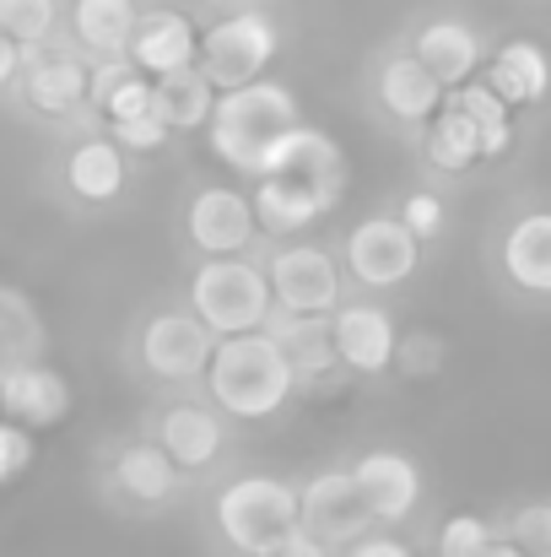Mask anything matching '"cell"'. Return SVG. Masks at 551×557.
<instances>
[{"label":"cell","instance_id":"cell-28","mask_svg":"<svg viewBox=\"0 0 551 557\" xmlns=\"http://www.w3.org/2000/svg\"><path fill=\"white\" fill-rule=\"evenodd\" d=\"M422 158H427L438 174H465V169L481 163V136H476L471 114H465L454 98H443L438 120L422 131Z\"/></svg>","mask_w":551,"mask_h":557},{"label":"cell","instance_id":"cell-38","mask_svg":"<svg viewBox=\"0 0 551 557\" xmlns=\"http://www.w3.org/2000/svg\"><path fill=\"white\" fill-rule=\"evenodd\" d=\"M276 557H330V553H325L320 542H309V536H298V542H292L287 553H276Z\"/></svg>","mask_w":551,"mask_h":557},{"label":"cell","instance_id":"cell-6","mask_svg":"<svg viewBox=\"0 0 551 557\" xmlns=\"http://www.w3.org/2000/svg\"><path fill=\"white\" fill-rule=\"evenodd\" d=\"M184 304L195 309V320L227 342V336H254L271 325L276 304H271V282L265 265L254 255H227V260H195L184 276Z\"/></svg>","mask_w":551,"mask_h":557},{"label":"cell","instance_id":"cell-35","mask_svg":"<svg viewBox=\"0 0 551 557\" xmlns=\"http://www.w3.org/2000/svg\"><path fill=\"white\" fill-rule=\"evenodd\" d=\"M514 547H525L530 557L551 553V498L547 504H530L514 515Z\"/></svg>","mask_w":551,"mask_h":557},{"label":"cell","instance_id":"cell-18","mask_svg":"<svg viewBox=\"0 0 551 557\" xmlns=\"http://www.w3.org/2000/svg\"><path fill=\"white\" fill-rule=\"evenodd\" d=\"M260 180H298V185L320 189L330 200V211L347 200V180H352V163L347 152L336 147V136H325L320 125H292L260 163Z\"/></svg>","mask_w":551,"mask_h":557},{"label":"cell","instance_id":"cell-8","mask_svg":"<svg viewBox=\"0 0 551 557\" xmlns=\"http://www.w3.org/2000/svg\"><path fill=\"white\" fill-rule=\"evenodd\" d=\"M276 54H281V22L271 16V5H243V11L211 16L200 27V60H195V71L216 92H233V87H249V82L271 76Z\"/></svg>","mask_w":551,"mask_h":557},{"label":"cell","instance_id":"cell-25","mask_svg":"<svg viewBox=\"0 0 551 557\" xmlns=\"http://www.w3.org/2000/svg\"><path fill=\"white\" fill-rule=\"evenodd\" d=\"M509 109H536L551 92V60L536 38H509L492 60H487V76H481Z\"/></svg>","mask_w":551,"mask_h":557},{"label":"cell","instance_id":"cell-31","mask_svg":"<svg viewBox=\"0 0 551 557\" xmlns=\"http://www.w3.org/2000/svg\"><path fill=\"white\" fill-rule=\"evenodd\" d=\"M395 216L411 227L416 244H433V238L443 233V222H449V206H443V195H433V189H405L400 206H395Z\"/></svg>","mask_w":551,"mask_h":557},{"label":"cell","instance_id":"cell-16","mask_svg":"<svg viewBox=\"0 0 551 557\" xmlns=\"http://www.w3.org/2000/svg\"><path fill=\"white\" fill-rule=\"evenodd\" d=\"M330 347L336 363L352 379H384L400 358V325L378 298H341V309L330 314Z\"/></svg>","mask_w":551,"mask_h":557},{"label":"cell","instance_id":"cell-17","mask_svg":"<svg viewBox=\"0 0 551 557\" xmlns=\"http://www.w3.org/2000/svg\"><path fill=\"white\" fill-rule=\"evenodd\" d=\"M405 49L438 76L443 92H460L465 82H476L487 71V38L460 11H427V16H416L411 33H405Z\"/></svg>","mask_w":551,"mask_h":557},{"label":"cell","instance_id":"cell-2","mask_svg":"<svg viewBox=\"0 0 551 557\" xmlns=\"http://www.w3.org/2000/svg\"><path fill=\"white\" fill-rule=\"evenodd\" d=\"M298 389L303 384H298V369H292V352L271 331L216 342L205 384H200V395L227 422H276L298 400Z\"/></svg>","mask_w":551,"mask_h":557},{"label":"cell","instance_id":"cell-13","mask_svg":"<svg viewBox=\"0 0 551 557\" xmlns=\"http://www.w3.org/2000/svg\"><path fill=\"white\" fill-rule=\"evenodd\" d=\"M416 271H422V244L411 238V227L395 211H367V216H358L347 227V238H341V276L363 298L400 293Z\"/></svg>","mask_w":551,"mask_h":557},{"label":"cell","instance_id":"cell-4","mask_svg":"<svg viewBox=\"0 0 551 557\" xmlns=\"http://www.w3.org/2000/svg\"><path fill=\"white\" fill-rule=\"evenodd\" d=\"M92 493L120 520H168L174 509L189 504L195 482L147 433H125L92 455Z\"/></svg>","mask_w":551,"mask_h":557},{"label":"cell","instance_id":"cell-20","mask_svg":"<svg viewBox=\"0 0 551 557\" xmlns=\"http://www.w3.org/2000/svg\"><path fill=\"white\" fill-rule=\"evenodd\" d=\"M492 265H498L509 293L551 304V206H530V211L503 222Z\"/></svg>","mask_w":551,"mask_h":557},{"label":"cell","instance_id":"cell-36","mask_svg":"<svg viewBox=\"0 0 551 557\" xmlns=\"http://www.w3.org/2000/svg\"><path fill=\"white\" fill-rule=\"evenodd\" d=\"M341 557H411V547L400 536H389V531H367L363 542H352Z\"/></svg>","mask_w":551,"mask_h":557},{"label":"cell","instance_id":"cell-37","mask_svg":"<svg viewBox=\"0 0 551 557\" xmlns=\"http://www.w3.org/2000/svg\"><path fill=\"white\" fill-rule=\"evenodd\" d=\"M22 65H27V49H16V44L0 33V98H11V92H16V82H22Z\"/></svg>","mask_w":551,"mask_h":557},{"label":"cell","instance_id":"cell-41","mask_svg":"<svg viewBox=\"0 0 551 557\" xmlns=\"http://www.w3.org/2000/svg\"><path fill=\"white\" fill-rule=\"evenodd\" d=\"M541 557H551V553H541Z\"/></svg>","mask_w":551,"mask_h":557},{"label":"cell","instance_id":"cell-32","mask_svg":"<svg viewBox=\"0 0 551 557\" xmlns=\"http://www.w3.org/2000/svg\"><path fill=\"white\" fill-rule=\"evenodd\" d=\"M492 525L481 520V515H454V520H443V531H438V557H487L492 553Z\"/></svg>","mask_w":551,"mask_h":557},{"label":"cell","instance_id":"cell-15","mask_svg":"<svg viewBox=\"0 0 551 557\" xmlns=\"http://www.w3.org/2000/svg\"><path fill=\"white\" fill-rule=\"evenodd\" d=\"M298 498H303V536L320 542L330 557H341L352 542H363L367 531H378L347 466L314 471V476L298 487Z\"/></svg>","mask_w":551,"mask_h":557},{"label":"cell","instance_id":"cell-39","mask_svg":"<svg viewBox=\"0 0 551 557\" xmlns=\"http://www.w3.org/2000/svg\"><path fill=\"white\" fill-rule=\"evenodd\" d=\"M200 5H211L216 16H227V11H243V5H265V0H200Z\"/></svg>","mask_w":551,"mask_h":557},{"label":"cell","instance_id":"cell-10","mask_svg":"<svg viewBox=\"0 0 551 557\" xmlns=\"http://www.w3.org/2000/svg\"><path fill=\"white\" fill-rule=\"evenodd\" d=\"M265 282H271V304L276 314L292 320H330L347 298V276H341V255L309 238H287V244H265L260 255Z\"/></svg>","mask_w":551,"mask_h":557},{"label":"cell","instance_id":"cell-23","mask_svg":"<svg viewBox=\"0 0 551 557\" xmlns=\"http://www.w3.org/2000/svg\"><path fill=\"white\" fill-rule=\"evenodd\" d=\"M65 411H71V384L49 369L43 358L0 373V417L5 422L33 433V428H54Z\"/></svg>","mask_w":551,"mask_h":557},{"label":"cell","instance_id":"cell-26","mask_svg":"<svg viewBox=\"0 0 551 557\" xmlns=\"http://www.w3.org/2000/svg\"><path fill=\"white\" fill-rule=\"evenodd\" d=\"M87 109L98 125H125L152 114V76L136 71L130 60L114 65H92V87H87Z\"/></svg>","mask_w":551,"mask_h":557},{"label":"cell","instance_id":"cell-11","mask_svg":"<svg viewBox=\"0 0 551 557\" xmlns=\"http://www.w3.org/2000/svg\"><path fill=\"white\" fill-rule=\"evenodd\" d=\"M136 180V158L103 131V125H82L60 141V163H54V189L71 211H114Z\"/></svg>","mask_w":551,"mask_h":557},{"label":"cell","instance_id":"cell-19","mask_svg":"<svg viewBox=\"0 0 551 557\" xmlns=\"http://www.w3.org/2000/svg\"><path fill=\"white\" fill-rule=\"evenodd\" d=\"M358 493H363L367 515L378 531H395L405 520H416L422 509V466L405 449H363L358 460H347Z\"/></svg>","mask_w":551,"mask_h":557},{"label":"cell","instance_id":"cell-30","mask_svg":"<svg viewBox=\"0 0 551 557\" xmlns=\"http://www.w3.org/2000/svg\"><path fill=\"white\" fill-rule=\"evenodd\" d=\"M465 114H471V125H476V136H481V158H503L509 152V141H514V125H509V103L487 87V82H465L460 92H449Z\"/></svg>","mask_w":551,"mask_h":557},{"label":"cell","instance_id":"cell-33","mask_svg":"<svg viewBox=\"0 0 551 557\" xmlns=\"http://www.w3.org/2000/svg\"><path fill=\"white\" fill-rule=\"evenodd\" d=\"M103 131H109V136H114V141H120L130 158H152V152H163V147L174 141V136H168V131H163L152 114H141V120H125V125H103Z\"/></svg>","mask_w":551,"mask_h":557},{"label":"cell","instance_id":"cell-22","mask_svg":"<svg viewBox=\"0 0 551 557\" xmlns=\"http://www.w3.org/2000/svg\"><path fill=\"white\" fill-rule=\"evenodd\" d=\"M195 60H200V27L189 22V11L141 5V22H136V38H130V65L158 82V76L189 71Z\"/></svg>","mask_w":551,"mask_h":557},{"label":"cell","instance_id":"cell-27","mask_svg":"<svg viewBox=\"0 0 551 557\" xmlns=\"http://www.w3.org/2000/svg\"><path fill=\"white\" fill-rule=\"evenodd\" d=\"M216 109V87L189 65V71H174V76H158L152 82V120L168 131V136H189V131H205Z\"/></svg>","mask_w":551,"mask_h":557},{"label":"cell","instance_id":"cell-12","mask_svg":"<svg viewBox=\"0 0 551 557\" xmlns=\"http://www.w3.org/2000/svg\"><path fill=\"white\" fill-rule=\"evenodd\" d=\"M87 87H92V65L60 38L54 49L27 54L11 103H16L33 125H49L54 136H71V131H82V125H98L92 109H87Z\"/></svg>","mask_w":551,"mask_h":557},{"label":"cell","instance_id":"cell-9","mask_svg":"<svg viewBox=\"0 0 551 557\" xmlns=\"http://www.w3.org/2000/svg\"><path fill=\"white\" fill-rule=\"evenodd\" d=\"M443 87L438 76L405 49V44H384L363 71V103L373 109L378 125L400 131L405 141H422V131L438 120L443 109Z\"/></svg>","mask_w":551,"mask_h":557},{"label":"cell","instance_id":"cell-34","mask_svg":"<svg viewBox=\"0 0 551 557\" xmlns=\"http://www.w3.org/2000/svg\"><path fill=\"white\" fill-rule=\"evenodd\" d=\"M33 455H38L33 433L0 417V487H11V482H16V476H22V471L33 466Z\"/></svg>","mask_w":551,"mask_h":557},{"label":"cell","instance_id":"cell-29","mask_svg":"<svg viewBox=\"0 0 551 557\" xmlns=\"http://www.w3.org/2000/svg\"><path fill=\"white\" fill-rule=\"evenodd\" d=\"M0 33L27 54L54 49L65 38V0H0Z\"/></svg>","mask_w":551,"mask_h":557},{"label":"cell","instance_id":"cell-7","mask_svg":"<svg viewBox=\"0 0 551 557\" xmlns=\"http://www.w3.org/2000/svg\"><path fill=\"white\" fill-rule=\"evenodd\" d=\"M141 433L179 466L195 487L211 482V476L227 466V455H233V422H227L200 389H189V395H163V400L147 411Z\"/></svg>","mask_w":551,"mask_h":557},{"label":"cell","instance_id":"cell-3","mask_svg":"<svg viewBox=\"0 0 551 557\" xmlns=\"http://www.w3.org/2000/svg\"><path fill=\"white\" fill-rule=\"evenodd\" d=\"M303 125V103L287 82L276 76H260L249 87H233V92H216V109L205 120V147L222 169L243 174V180H260V163L265 152L292 131Z\"/></svg>","mask_w":551,"mask_h":557},{"label":"cell","instance_id":"cell-40","mask_svg":"<svg viewBox=\"0 0 551 557\" xmlns=\"http://www.w3.org/2000/svg\"><path fill=\"white\" fill-rule=\"evenodd\" d=\"M487 557H530L525 547H514V542H492V553Z\"/></svg>","mask_w":551,"mask_h":557},{"label":"cell","instance_id":"cell-24","mask_svg":"<svg viewBox=\"0 0 551 557\" xmlns=\"http://www.w3.org/2000/svg\"><path fill=\"white\" fill-rule=\"evenodd\" d=\"M249 200H254L260 238H271V244L303 238L309 227H320V222L330 216V200H325L320 189L298 185V180H254Z\"/></svg>","mask_w":551,"mask_h":557},{"label":"cell","instance_id":"cell-5","mask_svg":"<svg viewBox=\"0 0 551 557\" xmlns=\"http://www.w3.org/2000/svg\"><path fill=\"white\" fill-rule=\"evenodd\" d=\"M125 352L136 373L163 389V395H189L205 384V369H211V352H216V336L195 320V309L184 298H168V304H147L130 331H125Z\"/></svg>","mask_w":551,"mask_h":557},{"label":"cell","instance_id":"cell-1","mask_svg":"<svg viewBox=\"0 0 551 557\" xmlns=\"http://www.w3.org/2000/svg\"><path fill=\"white\" fill-rule=\"evenodd\" d=\"M205 531L216 557H276L303 536L298 482L276 471H238L205 498Z\"/></svg>","mask_w":551,"mask_h":557},{"label":"cell","instance_id":"cell-21","mask_svg":"<svg viewBox=\"0 0 551 557\" xmlns=\"http://www.w3.org/2000/svg\"><path fill=\"white\" fill-rule=\"evenodd\" d=\"M136 22H141V0H65V44L87 65L130 60Z\"/></svg>","mask_w":551,"mask_h":557},{"label":"cell","instance_id":"cell-14","mask_svg":"<svg viewBox=\"0 0 551 557\" xmlns=\"http://www.w3.org/2000/svg\"><path fill=\"white\" fill-rule=\"evenodd\" d=\"M179 238L195 260H227V255H254L260 222L254 200L238 185H195L179 211Z\"/></svg>","mask_w":551,"mask_h":557}]
</instances>
